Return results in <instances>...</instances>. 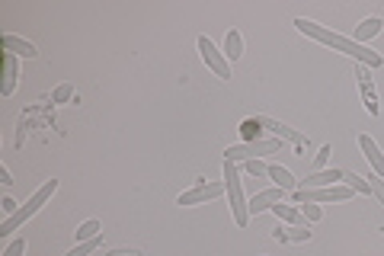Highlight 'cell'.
<instances>
[{
    "mask_svg": "<svg viewBox=\"0 0 384 256\" xmlns=\"http://www.w3.org/2000/svg\"><path fill=\"white\" fill-rule=\"evenodd\" d=\"M355 192L349 186H324V189H294V202H346Z\"/></svg>",
    "mask_w": 384,
    "mask_h": 256,
    "instance_id": "obj_5",
    "label": "cell"
},
{
    "mask_svg": "<svg viewBox=\"0 0 384 256\" xmlns=\"http://www.w3.org/2000/svg\"><path fill=\"white\" fill-rule=\"evenodd\" d=\"M99 234H103V225H99V221H83L80 227H77V241H93V237H99Z\"/></svg>",
    "mask_w": 384,
    "mask_h": 256,
    "instance_id": "obj_20",
    "label": "cell"
},
{
    "mask_svg": "<svg viewBox=\"0 0 384 256\" xmlns=\"http://www.w3.org/2000/svg\"><path fill=\"white\" fill-rule=\"evenodd\" d=\"M0 208L7 211V218H10V215H13V211H16V208H20V205H16V202H13V199H3V202H0Z\"/></svg>",
    "mask_w": 384,
    "mask_h": 256,
    "instance_id": "obj_28",
    "label": "cell"
},
{
    "mask_svg": "<svg viewBox=\"0 0 384 256\" xmlns=\"http://www.w3.org/2000/svg\"><path fill=\"white\" fill-rule=\"evenodd\" d=\"M272 215H276V218H279V221H288V225H298V221H301V215H298V211H294V208H288V205H272Z\"/></svg>",
    "mask_w": 384,
    "mask_h": 256,
    "instance_id": "obj_21",
    "label": "cell"
},
{
    "mask_svg": "<svg viewBox=\"0 0 384 256\" xmlns=\"http://www.w3.org/2000/svg\"><path fill=\"white\" fill-rule=\"evenodd\" d=\"M99 247H103V234H99V237H93V241H83L80 247H74L68 256H90V253H97Z\"/></svg>",
    "mask_w": 384,
    "mask_h": 256,
    "instance_id": "obj_22",
    "label": "cell"
},
{
    "mask_svg": "<svg viewBox=\"0 0 384 256\" xmlns=\"http://www.w3.org/2000/svg\"><path fill=\"white\" fill-rule=\"evenodd\" d=\"M359 148H362V151H365V157H369V164L375 166V173L384 180V154L378 151V144L371 141L369 135H359Z\"/></svg>",
    "mask_w": 384,
    "mask_h": 256,
    "instance_id": "obj_12",
    "label": "cell"
},
{
    "mask_svg": "<svg viewBox=\"0 0 384 256\" xmlns=\"http://www.w3.org/2000/svg\"><path fill=\"white\" fill-rule=\"evenodd\" d=\"M256 125H259V128H269L272 135H279V141H292V144H298V148H304V144H308V138H304V135H298L294 128L282 125V122H272V119H256Z\"/></svg>",
    "mask_w": 384,
    "mask_h": 256,
    "instance_id": "obj_10",
    "label": "cell"
},
{
    "mask_svg": "<svg viewBox=\"0 0 384 256\" xmlns=\"http://www.w3.org/2000/svg\"><path fill=\"white\" fill-rule=\"evenodd\" d=\"M55 192H58V180H45V183H42V186L32 192V199L23 205V208H16L10 218H3V225H0V237H7V234H13L20 225H26V221H29L32 215H36V211L55 196Z\"/></svg>",
    "mask_w": 384,
    "mask_h": 256,
    "instance_id": "obj_2",
    "label": "cell"
},
{
    "mask_svg": "<svg viewBox=\"0 0 384 256\" xmlns=\"http://www.w3.org/2000/svg\"><path fill=\"white\" fill-rule=\"evenodd\" d=\"M225 192H227L225 183H202V186L192 189V192H183V196H180V205H199V202H208V199L225 196Z\"/></svg>",
    "mask_w": 384,
    "mask_h": 256,
    "instance_id": "obj_7",
    "label": "cell"
},
{
    "mask_svg": "<svg viewBox=\"0 0 384 256\" xmlns=\"http://www.w3.org/2000/svg\"><path fill=\"white\" fill-rule=\"evenodd\" d=\"M3 87H0V93H3V97H10V93L16 90V55H3Z\"/></svg>",
    "mask_w": 384,
    "mask_h": 256,
    "instance_id": "obj_15",
    "label": "cell"
},
{
    "mask_svg": "<svg viewBox=\"0 0 384 256\" xmlns=\"http://www.w3.org/2000/svg\"><path fill=\"white\" fill-rule=\"evenodd\" d=\"M26 253V241H23V237H20V241H13V243H10V247H7V253H3V256H23Z\"/></svg>",
    "mask_w": 384,
    "mask_h": 256,
    "instance_id": "obj_27",
    "label": "cell"
},
{
    "mask_svg": "<svg viewBox=\"0 0 384 256\" xmlns=\"http://www.w3.org/2000/svg\"><path fill=\"white\" fill-rule=\"evenodd\" d=\"M3 48H7L10 55H23V58H36V45L32 42H26V38H20V36H3Z\"/></svg>",
    "mask_w": 384,
    "mask_h": 256,
    "instance_id": "obj_13",
    "label": "cell"
},
{
    "mask_svg": "<svg viewBox=\"0 0 384 256\" xmlns=\"http://www.w3.org/2000/svg\"><path fill=\"white\" fill-rule=\"evenodd\" d=\"M381 20H378V16H369V20H365V23H359V26H355V42H359V45H362V42H365V38H375L378 36V32H381Z\"/></svg>",
    "mask_w": 384,
    "mask_h": 256,
    "instance_id": "obj_17",
    "label": "cell"
},
{
    "mask_svg": "<svg viewBox=\"0 0 384 256\" xmlns=\"http://www.w3.org/2000/svg\"><path fill=\"white\" fill-rule=\"evenodd\" d=\"M199 52H202V58H205V64H208L215 74L221 77V80H231V61L225 58V52H218L215 48V42L211 38H199Z\"/></svg>",
    "mask_w": 384,
    "mask_h": 256,
    "instance_id": "obj_6",
    "label": "cell"
},
{
    "mask_svg": "<svg viewBox=\"0 0 384 256\" xmlns=\"http://www.w3.org/2000/svg\"><path fill=\"white\" fill-rule=\"evenodd\" d=\"M369 186H371V196L384 205V183H381V176H369Z\"/></svg>",
    "mask_w": 384,
    "mask_h": 256,
    "instance_id": "obj_26",
    "label": "cell"
},
{
    "mask_svg": "<svg viewBox=\"0 0 384 256\" xmlns=\"http://www.w3.org/2000/svg\"><path fill=\"white\" fill-rule=\"evenodd\" d=\"M282 196H285V189H279V186H272V189H263V192H256V196L247 202L250 215H259V211H269L272 205H279V202H282Z\"/></svg>",
    "mask_w": 384,
    "mask_h": 256,
    "instance_id": "obj_8",
    "label": "cell"
},
{
    "mask_svg": "<svg viewBox=\"0 0 384 256\" xmlns=\"http://www.w3.org/2000/svg\"><path fill=\"white\" fill-rule=\"evenodd\" d=\"M225 186H227V196H231L234 221L243 227L250 221V208H247V199H243V189H241V173H237V164H231V160H225Z\"/></svg>",
    "mask_w": 384,
    "mask_h": 256,
    "instance_id": "obj_3",
    "label": "cell"
},
{
    "mask_svg": "<svg viewBox=\"0 0 384 256\" xmlns=\"http://www.w3.org/2000/svg\"><path fill=\"white\" fill-rule=\"evenodd\" d=\"M241 55H243V38H241V32H237V29H231V32H227V38H225V58L237 61Z\"/></svg>",
    "mask_w": 384,
    "mask_h": 256,
    "instance_id": "obj_18",
    "label": "cell"
},
{
    "mask_svg": "<svg viewBox=\"0 0 384 256\" xmlns=\"http://www.w3.org/2000/svg\"><path fill=\"white\" fill-rule=\"evenodd\" d=\"M269 176H272V183L279 189H285V192H294V189H298V180L292 176V170H285V166H279V164L269 166Z\"/></svg>",
    "mask_w": 384,
    "mask_h": 256,
    "instance_id": "obj_14",
    "label": "cell"
},
{
    "mask_svg": "<svg viewBox=\"0 0 384 256\" xmlns=\"http://www.w3.org/2000/svg\"><path fill=\"white\" fill-rule=\"evenodd\" d=\"M355 77H359V90H362V99H365V109H369L371 115H378V113H381V106H378L375 83H371V77H369V71H365V64L355 71Z\"/></svg>",
    "mask_w": 384,
    "mask_h": 256,
    "instance_id": "obj_9",
    "label": "cell"
},
{
    "mask_svg": "<svg viewBox=\"0 0 384 256\" xmlns=\"http://www.w3.org/2000/svg\"><path fill=\"white\" fill-rule=\"evenodd\" d=\"M301 215L308 221H320V215H324V211H320V205H317V202H301Z\"/></svg>",
    "mask_w": 384,
    "mask_h": 256,
    "instance_id": "obj_23",
    "label": "cell"
},
{
    "mask_svg": "<svg viewBox=\"0 0 384 256\" xmlns=\"http://www.w3.org/2000/svg\"><path fill=\"white\" fill-rule=\"evenodd\" d=\"M0 183H13V180H10V170H7V166H0Z\"/></svg>",
    "mask_w": 384,
    "mask_h": 256,
    "instance_id": "obj_30",
    "label": "cell"
},
{
    "mask_svg": "<svg viewBox=\"0 0 384 256\" xmlns=\"http://www.w3.org/2000/svg\"><path fill=\"white\" fill-rule=\"evenodd\" d=\"M327 157H330V144H327V148H320V154H317V166H324Z\"/></svg>",
    "mask_w": 384,
    "mask_h": 256,
    "instance_id": "obj_29",
    "label": "cell"
},
{
    "mask_svg": "<svg viewBox=\"0 0 384 256\" xmlns=\"http://www.w3.org/2000/svg\"><path fill=\"white\" fill-rule=\"evenodd\" d=\"M343 180H346V186L353 189V192H362V196H371V186H369V180H362V176L349 173V170H343Z\"/></svg>",
    "mask_w": 384,
    "mask_h": 256,
    "instance_id": "obj_19",
    "label": "cell"
},
{
    "mask_svg": "<svg viewBox=\"0 0 384 256\" xmlns=\"http://www.w3.org/2000/svg\"><path fill=\"white\" fill-rule=\"evenodd\" d=\"M279 151H282L279 138H272V141L259 138V141H247V144H234V148H227L225 160H231V164H237V160H259L263 154H279Z\"/></svg>",
    "mask_w": 384,
    "mask_h": 256,
    "instance_id": "obj_4",
    "label": "cell"
},
{
    "mask_svg": "<svg viewBox=\"0 0 384 256\" xmlns=\"http://www.w3.org/2000/svg\"><path fill=\"white\" fill-rule=\"evenodd\" d=\"M336 180H343V170H317L308 180L298 183V189H324V186H336Z\"/></svg>",
    "mask_w": 384,
    "mask_h": 256,
    "instance_id": "obj_11",
    "label": "cell"
},
{
    "mask_svg": "<svg viewBox=\"0 0 384 256\" xmlns=\"http://www.w3.org/2000/svg\"><path fill=\"white\" fill-rule=\"evenodd\" d=\"M272 237H276L279 243H304V241H311V231H304V227H288V231L276 227Z\"/></svg>",
    "mask_w": 384,
    "mask_h": 256,
    "instance_id": "obj_16",
    "label": "cell"
},
{
    "mask_svg": "<svg viewBox=\"0 0 384 256\" xmlns=\"http://www.w3.org/2000/svg\"><path fill=\"white\" fill-rule=\"evenodd\" d=\"M71 97H74V87H71V83H61V87H58V90H55V103H68V99Z\"/></svg>",
    "mask_w": 384,
    "mask_h": 256,
    "instance_id": "obj_25",
    "label": "cell"
},
{
    "mask_svg": "<svg viewBox=\"0 0 384 256\" xmlns=\"http://www.w3.org/2000/svg\"><path fill=\"white\" fill-rule=\"evenodd\" d=\"M250 176H269V166L259 164V160H247V166H243Z\"/></svg>",
    "mask_w": 384,
    "mask_h": 256,
    "instance_id": "obj_24",
    "label": "cell"
},
{
    "mask_svg": "<svg viewBox=\"0 0 384 256\" xmlns=\"http://www.w3.org/2000/svg\"><path fill=\"white\" fill-rule=\"evenodd\" d=\"M294 26H298L308 38H317V42H324V45L349 55V58H355L359 64H365V68H381V64H384V58L375 52V48H365V45H359L355 38H346V36H339V32L324 29V26H317L314 20H304V16H301V20H294Z\"/></svg>",
    "mask_w": 384,
    "mask_h": 256,
    "instance_id": "obj_1",
    "label": "cell"
}]
</instances>
